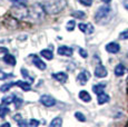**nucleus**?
<instances>
[{
  "label": "nucleus",
  "mask_w": 128,
  "mask_h": 127,
  "mask_svg": "<svg viewBox=\"0 0 128 127\" xmlns=\"http://www.w3.org/2000/svg\"><path fill=\"white\" fill-rule=\"evenodd\" d=\"M67 6V1L66 0H51V1L47 2L45 4V9L48 14H59L64 8Z\"/></svg>",
  "instance_id": "obj_1"
},
{
  "label": "nucleus",
  "mask_w": 128,
  "mask_h": 127,
  "mask_svg": "<svg viewBox=\"0 0 128 127\" xmlns=\"http://www.w3.org/2000/svg\"><path fill=\"white\" fill-rule=\"evenodd\" d=\"M12 86H18V87H20V88L22 89V90H24V92H29V90L31 89L30 82H22V80H17V82H8V84L2 85V86L0 87V92H8V90L10 89Z\"/></svg>",
  "instance_id": "obj_2"
},
{
  "label": "nucleus",
  "mask_w": 128,
  "mask_h": 127,
  "mask_svg": "<svg viewBox=\"0 0 128 127\" xmlns=\"http://www.w3.org/2000/svg\"><path fill=\"white\" fill-rule=\"evenodd\" d=\"M47 12L45 6L40 4H36L29 9V16L34 19H41L45 17V14Z\"/></svg>",
  "instance_id": "obj_3"
},
{
  "label": "nucleus",
  "mask_w": 128,
  "mask_h": 127,
  "mask_svg": "<svg viewBox=\"0 0 128 127\" xmlns=\"http://www.w3.org/2000/svg\"><path fill=\"white\" fill-rule=\"evenodd\" d=\"M12 14L16 18H19V19H24L26 17L29 16V9H26L24 6H18L16 4V9H12Z\"/></svg>",
  "instance_id": "obj_4"
},
{
  "label": "nucleus",
  "mask_w": 128,
  "mask_h": 127,
  "mask_svg": "<svg viewBox=\"0 0 128 127\" xmlns=\"http://www.w3.org/2000/svg\"><path fill=\"white\" fill-rule=\"evenodd\" d=\"M109 11H110V8L108 6H102L99 9L97 10V12H96L95 14V19L96 20H100V19H102V18H105L106 16H107L108 14H109Z\"/></svg>",
  "instance_id": "obj_5"
},
{
  "label": "nucleus",
  "mask_w": 128,
  "mask_h": 127,
  "mask_svg": "<svg viewBox=\"0 0 128 127\" xmlns=\"http://www.w3.org/2000/svg\"><path fill=\"white\" fill-rule=\"evenodd\" d=\"M40 102L42 105H45L46 107H51L56 104L55 98H52L51 96H48V95H44V96L40 97Z\"/></svg>",
  "instance_id": "obj_6"
},
{
  "label": "nucleus",
  "mask_w": 128,
  "mask_h": 127,
  "mask_svg": "<svg viewBox=\"0 0 128 127\" xmlns=\"http://www.w3.org/2000/svg\"><path fill=\"white\" fill-rule=\"evenodd\" d=\"M90 78V74L89 72H87V70H82V72H80L79 75H78L77 77V82H79L80 85H85L86 82H87V80Z\"/></svg>",
  "instance_id": "obj_7"
},
{
  "label": "nucleus",
  "mask_w": 128,
  "mask_h": 127,
  "mask_svg": "<svg viewBox=\"0 0 128 127\" xmlns=\"http://www.w3.org/2000/svg\"><path fill=\"white\" fill-rule=\"evenodd\" d=\"M57 52L59 54L60 56H66V57H70L71 55H72V49L69 47H67V46H60V47L58 48Z\"/></svg>",
  "instance_id": "obj_8"
},
{
  "label": "nucleus",
  "mask_w": 128,
  "mask_h": 127,
  "mask_svg": "<svg viewBox=\"0 0 128 127\" xmlns=\"http://www.w3.org/2000/svg\"><path fill=\"white\" fill-rule=\"evenodd\" d=\"M95 76L98 78H104L107 76V69L104 67V66L99 65L95 68Z\"/></svg>",
  "instance_id": "obj_9"
},
{
  "label": "nucleus",
  "mask_w": 128,
  "mask_h": 127,
  "mask_svg": "<svg viewBox=\"0 0 128 127\" xmlns=\"http://www.w3.org/2000/svg\"><path fill=\"white\" fill-rule=\"evenodd\" d=\"M32 62H34V65H35L37 68H39L40 70H45L46 67H47L46 64L42 60H41L37 55H34L32 56Z\"/></svg>",
  "instance_id": "obj_10"
},
{
  "label": "nucleus",
  "mask_w": 128,
  "mask_h": 127,
  "mask_svg": "<svg viewBox=\"0 0 128 127\" xmlns=\"http://www.w3.org/2000/svg\"><path fill=\"white\" fill-rule=\"evenodd\" d=\"M52 77L55 78L57 82H61V84L66 82H67V79H68V75L66 74V72H55V74L52 75Z\"/></svg>",
  "instance_id": "obj_11"
},
{
  "label": "nucleus",
  "mask_w": 128,
  "mask_h": 127,
  "mask_svg": "<svg viewBox=\"0 0 128 127\" xmlns=\"http://www.w3.org/2000/svg\"><path fill=\"white\" fill-rule=\"evenodd\" d=\"M119 49H120V47L117 42H109L107 46H106V50H107L108 52H112V54L118 52Z\"/></svg>",
  "instance_id": "obj_12"
},
{
  "label": "nucleus",
  "mask_w": 128,
  "mask_h": 127,
  "mask_svg": "<svg viewBox=\"0 0 128 127\" xmlns=\"http://www.w3.org/2000/svg\"><path fill=\"white\" fill-rule=\"evenodd\" d=\"M78 28H79L82 32H86V34H92L94 32V27H92V24H88V25L79 24V25H78Z\"/></svg>",
  "instance_id": "obj_13"
},
{
  "label": "nucleus",
  "mask_w": 128,
  "mask_h": 127,
  "mask_svg": "<svg viewBox=\"0 0 128 127\" xmlns=\"http://www.w3.org/2000/svg\"><path fill=\"white\" fill-rule=\"evenodd\" d=\"M4 62H7V65L14 66L16 65V58H14V56L9 55V54H6V56L4 57Z\"/></svg>",
  "instance_id": "obj_14"
},
{
  "label": "nucleus",
  "mask_w": 128,
  "mask_h": 127,
  "mask_svg": "<svg viewBox=\"0 0 128 127\" xmlns=\"http://www.w3.org/2000/svg\"><path fill=\"white\" fill-rule=\"evenodd\" d=\"M97 100H98V104H99V105H102V104H105V102H109V96L102 92H100V94L98 95Z\"/></svg>",
  "instance_id": "obj_15"
},
{
  "label": "nucleus",
  "mask_w": 128,
  "mask_h": 127,
  "mask_svg": "<svg viewBox=\"0 0 128 127\" xmlns=\"http://www.w3.org/2000/svg\"><path fill=\"white\" fill-rule=\"evenodd\" d=\"M125 74V66L122 65V64H119V65L116 66V68H115V75L118 77L122 76V75Z\"/></svg>",
  "instance_id": "obj_16"
},
{
  "label": "nucleus",
  "mask_w": 128,
  "mask_h": 127,
  "mask_svg": "<svg viewBox=\"0 0 128 127\" xmlns=\"http://www.w3.org/2000/svg\"><path fill=\"white\" fill-rule=\"evenodd\" d=\"M79 98L82 99V102H90L92 100V97H90V95L88 94L86 90H80V92H79Z\"/></svg>",
  "instance_id": "obj_17"
},
{
  "label": "nucleus",
  "mask_w": 128,
  "mask_h": 127,
  "mask_svg": "<svg viewBox=\"0 0 128 127\" xmlns=\"http://www.w3.org/2000/svg\"><path fill=\"white\" fill-rule=\"evenodd\" d=\"M105 88H106V84H98V85H95V86H92V92H95V94L99 95L100 92H104Z\"/></svg>",
  "instance_id": "obj_18"
},
{
  "label": "nucleus",
  "mask_w": 128,
  "mask_h": 127,
  "mask_svg": "<svg viewBox=\"0 0 128 127\" xmlns=\"http://www.w3.org/2000/svg\"><path fill=\"white\" fill-rule=\"evenodd\" d=\"M40 55L42 56V57H45L46 59H48V60H51V59L54 58V56H52V50L44 49V50L40 51Z\"/></svg>",
  "instance_id": "obj_19"
},
{
  "label": "nucleus",
  "mask_w": 128,
  "mask_h": 127,
  "mask_svg": "<svg viewBox=\"0 0 128 127\" xmlns=\"http://www.w3.org/2000/svg\"><path fill=\"white\" fill-rule=\"evenodd\" d=\"M9 112H10V109H9L7 106H4V104L0 106V117H1V118L6 117L7 114H9Z\"/></svg>",
  "instance_id": "obj_20"
},
{
  "label": "nucleus",
  "mask_w": 128,
  "mask_h": 127,
  "mask_svg": "<svg viewBox=\"0 0 128 127\" xmlns=\"http://www.w3.org/2000/svg\"><path fill=\"white\" fill-rule=\"evenodd\" d=\"M61 124H62V119H61L60 117H56L54 120H51L50 126H52V127H58V126H61Z\"/></svg>",
  "instance_id": "obj_21"
},
{
  "label": "nucleus",
  "mask_w": 128,
  "mask_h": 127,
  "mask_svg": "<svg viewBox=\"0 0 128 127\" xmlns=\"http://www.w3.org/2000/svg\"><path fill=\"white\" fill-rule=\"evenodd\" d=\"M71 16L76 17V18H78V19H84L86 17V14L84 11H74V12L71 14Z\"/></svg>",
  "instance_id": "obj_22"
},
{
  "label": "nucleus",
  "mask_w": 128,
  "mask_h": 127,
  "mask_svg": "<svg viewBox=\"0 0 128 127\" xmlns=\"http://www.w3.org/2000/svg\"><path fill=\"white\" fill-rule=\"evenodd\" d=\"M21 72H22L24 78H27V79H29V82H34V77L29 76V75H28V70H27V69H24V68H21Z\"/></svg>",
  "instance_id": "obj_23"
},
{
  "label": "nucleus",
  "mask_w": 128,
  "mask_h": 127,
  "mask_svg": "<svg viewBox=\"0 0 128 127\" xmlns=\"http://www.w3.org/2000/svg\"><path fill=\"white\" fill-rule=\"evenodd\" d=\"M75 26H76L75 20H70V21H68V24H67V30L72 31L74 29H75Z\"/></svg>",
  "instance_id": "obj_24"
},
{
  "label": "nucleus",
  "mask_w": 128,
  "mask_h": 127,
  "mask_svg": "<svg viewBox=\"0 0 128 127\" xmlns=\"http://www.w3.org/2000/svg\"><path fill=\"white\" fill-rule=\"evenodd\" d=\"M10 1L14 2V4H18V6H26L28 0H10Z\"/></svg>",
  "instance_id": "obj_25"
},
{
  "label": "nucleus",
  "mask_w": 128,
  "mask_h": 127,
  "mask_svg": "<svg viewBox=\"0 0 128 127\" xmlns=\"http://www.w3.org/2000/svg\"><path fill=\"white\" fill-rule=\"evenodd\" d=\"M75 116H76V118H77L78 120H80V122H85L86 120V117L84 116L82 113H79V112H77V113L75 114Z\"/></svg>",
  "instance_id": "obj_26"
},
{
  "label": "nucleus",
  "mask_w": 128,
  "mask_h": 127,
  "mask_svg": "<svg viewBox=\"0 0 128 127\" xmlns=\"http://www.w3.org/2000/svg\"><path fill=\"white\" fill-rule=\"evenodd\" d=\"M79 2L86 7H90L92 4V0H79Z\"/></svg>",
  "instance_id": "obj_27"
},
{
  "label": "nucleus",
  "mask_w": 128,
  "mask_h": 127,
  "mask_svg": "<svg viewBox=\"0 0 128 127\" xmlns=\"http://www.w3.org/2000/svg\"><path fill=\"white\" fill-rule=\"evenodd\" d=\"M14 96H9V97H4V98H2V104L6 105V104H10L12 102L11 99H14Z\"/></svg>",
  "instance_id": "obj_28"
},
{
  "label": "nucleus",
  "mask_w": 128,
  "mask_h": 127,
  "mask_svg": "<svg viewBox=\"0 0 128 127\" xmlns=\"http://www.w3.org/2000/svg\"><path fill=\"white\" fill-rule=\"evenodd\" d=\"M11 75H8V74H6V72H4L2 70H0V80H4V79H7L8 77H10Z\"/></svg>",
  "instance_id": "obj_29"
},
{
  "label": "nucleus",
  "mask_w": 128,
  "mask_h": 127,
  "mask_svg": "<svg viewBox=\"0 0 128 127\" xmlns=\"http://www.w3.org/2000/svg\"><path fill=\"white\" fill-rule=\"evenodd\" d=\"M119 38L120 39H128V29L125 31H122V34L119 35Z\"/></svg>",
  "instance_id": "obj_30"
},
{
  "label": "nucleus",
  "mask_w": 128,
  "mask_h": 127,
  "mask_svg": "<svg viewBox=\"0 0 128 127\" xmlns=\"http://www.w3.org/2000/svg\"><path fill=\"white\" fill-rule=\"evenodd\" d=\"M78 51H79V54H80V56H82V58H86V57H87V51H86V50H84L82 49V48H79V49H78Z\"/></svg>",
  "instance_id": "obj_31"
},
{
  "label": "nucleus",
  "mask_w": 128,
  "mask_h": 127,
  "mask_svg": "<svg viewBox=\"0 0 128 127\" xmlns=\"http://www.w3.org/2000/svg\"><path fill=\"white\" fill-rule=\"evenodd\" d=\"M14 104L17 102V105H16V107H19L21 104H22V100L21 99H19V98H17L16 96H14Z\"/></svg>",
  "instance_id": "obj_32"
},
{
  "label": "nucleus",
  "mask_w": 128,
  "mask_h": 127,
  "mask_svg": "<svg viewBox=\"0 0 128 127\" xmlns=\"http://www.w3.org/2000/svg\"><path fill=\"white\" fill-rule=\"evenodd\" d=\"M29 125H30V126H38L39 125V122L36 120V119H31V120H29Z\"/></svg>",
  "instance_id": "obj_33"
},
{
  "label": "nucleus",
  "mask_w": 128,
  "mask_h": 127,
  "mask_svg": "<svg viewBox=\"0 0 128 127\" xmlns=\"http://www.w3.org/2000/svg\"><path fill=\"white\" fill-rule=\"evenodd\" d=\"M8 54V49L6 47H0V54Z\"/></svg>",
  "instance_id": "obj_34"
},
{
  "label": "nucleus",
  "mask_w": 128,
  "mask_h": 127,
  "mask_svg": "<svg viewBox=\"0 0 128 127\" xmlns=\"http://www.w3.org/2000/svg\"><path fill=\"white\" fill-rule=\"evenodd\" d=\"M14 120H17V122H20V119H21V115H20V114L14 115Z\"/></svg>",
  "instance_id": "obj_35"
},
{
  "label": "nucleus",
  "mask_w": 128,
  "mask_h": 127,
  "mask_svg": "<svg viewBox=\"0 0 128 127\" xmlns=\"http://www.w3.org/2000/svg\"><path fill=\"white\" fill-rule=\"evenodd\" d=\"M124 7L128 10V0H125L124 1Z\"/></svg>",
  "instance_id": "obj_36"
},
{
  "label": "nucleus",
  "mask_w": 128,
  "mask_h": 127,
  "mask_svg": "<svg viewBox=\"0 0 128 127\" xmlns=\"http://www.w3.org/2000/svg\"><path fill=\"white\" fill-rule=\"evenodd\" d=\"M102 2H105V4H109L110 1H112V0H102Z\"/></svg>",
  "instance_id": "obj_37"
},
{
  "label": "nucleus",
  "mask_w": 128,
  "mask_h": 127,
  "mask_svg": "<svg viewBox=\"0 0 128 127\" xmlns=\"http://www.w3.org/2000/svg\"><path fill=\"white\" fill-rule=\"evenodd\" d=\"M1 126H10V124H9V123H6V124H2Z\"/></svg>",
  "instance_id": "obj_38"
}]
</instances>
